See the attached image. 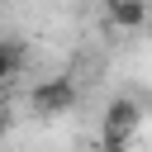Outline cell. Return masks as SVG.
<instances>
[{
  "mask_svg": "<svg viewBox=\"0 0 152 152\" xmlns=\"http://www.w3.org/2000/svg\"><path fill=\"white\" fill-rule=\"evenodd\" d=\"M138 128H142V104L128 100V95H114V100L104 104V119H100V142L128 147Z\"/></svg>",
  "mask_w": 152,
  "mask_h": 152,
  "instance_id": "6da1fadb",
  "label": "cell"
},
{
  "mask_svg": "<svg viewBox=\"0 0 152 152\" xmlns=\"http://www.w3.org/2000/svg\"><path fill=\"white\" fill-rule=\"evenodd\" d=\"M28 104H33V114H38V119H57V114L76 109V81H66V76H48V81H38V86H33Z\"/></svg>",
  "mask_w": 152,
  "mask_h": 152,
  "instance_id": "7a4b0ae2",
  "label": "cell"
},
{
  "mask_svg": "<svg viewBox=\"0 0 152 152\" xmlns=\"http://www.w3.org/2000/svg\"><path fill=\"white\" fill-rule=\"evenodd\" d=\"M147 0H109V24L114 28H147Z\"/></svg>",
  "mask_w": 152,
  "mask_h": 152,
  "instance_id": "3957f363",
  "label": "cell"
},
{
  "mask_svg": "<svg viewBox=\"0 0 152 152\" xmlns=\"http://www.w3.org/2000/svg\"><path fill=\"white\" fill-rule=\"evenodd\" d=\"M19 66H24V48L10 43V38H0V86H5L10 76H19Z\"/></svg>",
  "mask_w": 152,
  "mask_h": 152,
  "instance_id": "277c9868",
  "label": "cell"
},
{
  "mask_svg": "<svg viewBox=\"0 0 152 152\" xmlns=\"http://www.w3.org/2000/svg\"><path fill=\"white\" fill-rule=\"evenodd\" d=\"M142 124H152V95L142 100Z\"/></svg>",
  "mask_w": 152,
  "mask_h": 152,
  "instance_id": "5b68a950",
  "label": "cell"
},
{
  "mask_svg": "<svg viewBox=\"0 0 152 152\" xmlns=\"http://www.w3.org/2000/svg\"><path fill=\"white\" fill-rule=\"evenodd\" d=\"M95 152H124V147H114V142H100V147H95Z\"/></svg>",
  "mask_w": 152,
  "mask_h": 152,
  "instance_id": "8992f818",
  "label": "cell"
},
{
  "mask_svg": "<svg viewBox=\"0 0 152 152\" xmlns=\"http://www.w3.org/2000/svg\"><path fill=\"white\" fill-rule=\"evenodd\" d=\"M147 33H152V19H147Z\"/></svg>",
  "mask_w": 152,
  "mask_h": 152,
  "instance_id": "52a82bcc",
  "label": "cell"
}]
</instances>
